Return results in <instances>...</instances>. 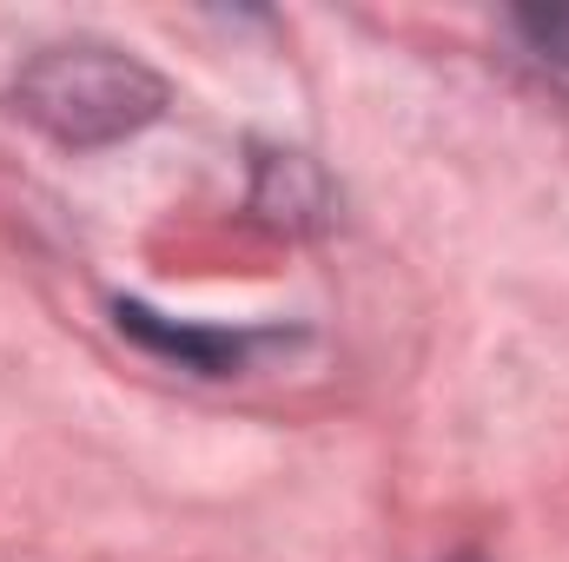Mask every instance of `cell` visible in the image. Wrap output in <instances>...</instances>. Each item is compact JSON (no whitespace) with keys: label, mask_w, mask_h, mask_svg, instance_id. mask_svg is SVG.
I'll list each match as a JSON object with an SVG mask.
<instances>
[{"label":"cell","mask_w":569,"mask_h":562,"mask_svg":"<svg viewBox=\"0 0 569 562\" xmlns=\"http://www.w3.org/2000/svg\"><path fill=\"white\" fill-rule=\"evenodd\" d=\"M159 100H166V87L120 47H53L20 80V107L53 140H73V145H100L133 133L159 113Z\"/></svg>","instance_id":"6da1fadb"},{"label":"cell","mask_w":569,"mask_h":562,"mask_svg":"<svg viewBox=\"0 0 569 562\" xmlns=\"http://www.w3.org/2000/svg\"><path fill=\"white\" fill-rule=\"evenodd\" d=\"M120 324H127L133 338H146V344H159V351H179V358L199 364V371H226V364H239V351H246V338H226V331H179V324H159L140 304H120Z\"/></svg>","instance_id":"7a4b0ae2"},{"label":"cell","mask_w":569,"mask_h":562,"mask_svg":"<svg viewBox=\"0 0 569 562\" xmlns=\"http://www.w3.org/2000/svg\"><path fill=\"white\" fill-rule=\"evenodd\" d=\"M510 27L550 60V67H569V0H550V7H517Z\"/></svg>","instance_id":"3957f363"}]
</instances>
